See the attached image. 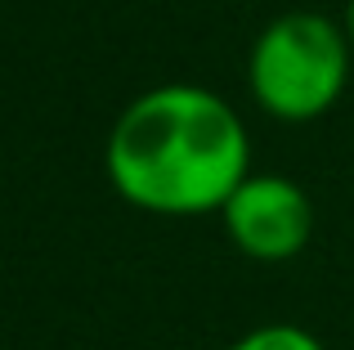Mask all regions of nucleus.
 I'll return each mask as SVG.
<instances>
[{"mask_svg": "<svg viewBox=\"0 0 354 350\" xmlns=\"http://www.w3.org/2000/svg\"><path fill=\"white\" fill-rule=\"evenodd\" d=\"M229 350H328V346L301 324H260L242 333Z\"/></svg>", "mask_w": 354, "mask_h": 350, "instance_id": "20e7f679", "label": "nucleus"}, {"mask_svg": "<svg viewBox=\"0 0 354 350\" xmlns=\"http://www.w3.org/2000/svg\"><path fill=\"white\" fill-rule=\"evenodd\" d=\"M104 167L130 207L153 216H207L251 175V135L225 95L171 81L121 108Z\"/></svg>", "mask_w": 354, "mask_h": 350, "instance_id": "f257e3e1", "label": "nucleus"}, {"mask_svg": "<svg viewBox=\"0 0 354 350\" xmlns=\"http://www.w3.org/2000/svg\"><path fill=\"white\" fill-rule=\"evenodd\" d=\"M220 220H225L229 243L242 256L265 261V265L301 256L310 234H314L310 193L278 171L242 175V184L225 198V207H220Z\"/></svg>", "mask_w": 354, "mask_h": 350, "instance_id": "7ed1b4c3", "label": "nucleus"}, {"mask_svg": "<svg viewBox=\"0 0 354 350\" xmlns=\"http://www.w3.org/2000/svg\"><path fill=\"white\" fill-rule=\"evenodd\" d=\"M346 36H350V45H354V0L346 5Z\"/></svg>", "mask_w": 354, "mask_h": 350, "instance_id": "39448f33", "label": "nucleus"}, {"mask_svg": "<svg viewBox=\"0 0 354 350\" xmlns=\"http://www.w3.org/2000/svg\"><path fill=\"white\" fill-rule=\"evenodd\" d=\"M354 45L346 23L310 9H292L265 23L247 54V90L274 122H314L346 95Z\"/></svg>", "mask_w": 354, "mask_h": 350, "instance_id": "f03ea898", "label": "nucleus"}]
</instances>
